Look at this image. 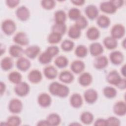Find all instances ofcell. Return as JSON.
Masks as SVG:
<instances>
[{"mask_svg": "<svg viewBox=\"0 0 126 126\" xmlns=\"http://www.w3.org/2000/svg\"><path fill=\"white\" fill-rule=\"evenodd\" d=\"M46 51L53 58L56 56L59 52V49L57 46H52L49 47Z\"/></svg>", "mask_w": 126, "mask_h": 126, "instance_id": "bcb514c9", "label": "cell"}, {"mask_svg": "<svg viewBox=\"0 0 126 126\" xmlns=\"http://www.w3.org/2000/svg\"><path fill=\"white\" fill-rule=\"evenodd\" d=\"M125 28L123 25L121 24L114 25L111 31V36L116 39L122 38L125 35Z\"/></svg>", "mask_w": 126, "mask_h": 126, "instance_id": "5b68a950", "label": "cell"}, {"mask_svg": "<svg viewBox=\"0 0 126 126\" xmlns=\"http://www.w3.org/2000/svg\"><path fill=\"white\" fill-rule=\"evenodd\" d=\"M38 126H49V124L47 121V120H42L41 121H39L38 124Z\"/></svg>", "mask_w": 126, "mask_h": 126, "instance_id": "11a10c76", "label": "cell"}, {"mask_svg": "<svg viewBox=\"0 0 126 126\" xmlns=\"http://www.w3.org/2000/svg\"><path fill=\"white\" fill-rule=\"evenodd\" d=\"M103 44L105 47L109 50L116 48L118 45L117 39L111 36H107L103 40Z\"/></svg>", "mask_w": 126, "mask_h": 126, "instance_id": "cb8c5ba5", "label": "cell"}, {"mask_svg": "<svg viewBox=\"0 0 126 126\" xmlns=\"http://www.w3.org/2000/svg\"><path fill=\"white\" fill-rule=\"evenodd\" d=\"M52 57L46 52L41 54L39 57V62L42 64H47L51 62Z\"/></svg>", "mask_w": 126, "mask_h": 126, "instance_id": "b9f144b4", "label": "cell"}, {"mask_svg": "<svg viewBox=\"0 0 126 126\" xmlns=\"http://www.w3.org/2000/svg\"><path fill=\"white\" fill-rule=\"evenodd\" d=\"M7 5L10 8L16 7L19 3V1L17 0H7L6 1Z\"/></svg>", "mask_w": 126, "mask_h": 126, "instance_id": "c3c4849f", "label": "cell"}, {"mask_svg": "<svg viewBox=\"0 0 126 126\" xmlns=\"http://www.w3.org/2000/svg\"><path fill=\"white\" fill-rule=\"evenodd\" d=\"M21 121L20 118L17 116H11L9 117L6 122V125L11 126H17L21 124Z\"/></svg>", "mask_w": 126, "mask_h": 126, "instance_id": "ab89813d", "label": "cell"}, {"mask_svg": "<svg viewBox=\"0 0 126 126\" xmlns=\"http://www.w3.org/2000/svg\"><path fill=\"white\" fill-rule=\"evenodd\" d=\"M30 91L29 85L25 82H21L16 84L14 88V91L17 95L24 96L28 94Z\"/></svg>", "mask_w": 126, "mask_h": 126, "instance_id": "3957f363", "label": "cell"}, {"mask_svg": "<svg viewBox=\"0 0 126 126\" xmlns=\"http://www.w3.org/2000/svg\"><path fill=\"white\" fill-rule=\"evenodd\" d=\"M67 59L63 56H60L57 57L55 61V64L59 68H64L68 64Z\"/></svg>", "mask_w": 126, "mask_h": 126, "instance_id": "8d00e7d4", "label": "cell"}, {"mask_svg": "<svg viewBox=\"0 0 126 126\" xmlns=\"http://www.w3.org/2000/svg\"><path fill=\"white\" fill-rule=\"evenodd\" d=\"M31 66L30 61L24 57H20L16 62V66L17 68L21 71H26L28 70Z\"/></svg>", "mask_w": 126, "mask_h": 126, "instance_id": "4fadbf2b", "label": "cell"}, {"mask_svg": "<svg viewBox=\"0 0 126 126\" xmlns=\"http://www.w3.org/2000/svg\"><path fill=\"white\" fill-rule=\"evenodd\" d=\"M106 79L107 82L110 84L117 86L122 78L116 70H112L108 73Z\"/></svg>", "mask_w": 126, "mask_h": 126, "instance_id": "8992f818", "label": "cell"}, {"mask_svg": "<svg viewBox=\"0 0 126 126\" xmlns=\"http://www.w3.org/2000/svg\"><path fill=\"white\" fill-rule=\"evenodd\" d=\"M95 126H107L106 125V120L103 119H97L94 124Z\"/></svg>", "mask_w": 126, "mask_h": 126, "instance_id": "f907efd6", "label": "cell"}, {"mask_svg": "<svg viewBox=\"0 0 126 126\" xmlns=\"http://www.w3.org/2000/svg\"><path fill=\"white\" fill-rule=\"evenodd\" d=\"M45 76L49 79H53L57 77V70L55 67L52 65L46 66L44 69Z\"/></svg>", "mask_w": 126, "mask_h": 126, "instance_id": "d4e9b609", "label": "cell"}, {"mask_svg": "<svg viewBox=\"0 0 126 126\" xmlns=\"http://www.w3.org/2000/svg\"><path fill=\"white\" fill-rule=\"evenodd\" d=\"M125 70H126V65H124L121 68V72H122V74L123 75V76H126V72H125Z\"/></svg>", "mask_w": 126, "mask_h": 126, "instance_id": "9f6ffc18", "label": "cell"}, {"mask_svg": "<svg viewBox=\"0 0 126 126\" xmlns=\"http://www.w3.org/2000/svg\"><path fill=\"white\" fill-rule=\"evenodd\" d=\"M66 18V15L64 11L63 10H58L55 13V20L56 23L64 24Z\"/></svg>", "mask_w": 126, "mask_h": 126, "instance_id": "1f68e13d", "label": "cell"}, {"mask_svg": "<svg viewBox=\"0 0 126 126\" xmlns=\"http://www.w3.org/2000/svg\"><path fill=\"white\" fill-rule=\"evenodd\" d=\"M120 125V120L115 117H110L106 120L107 126H119Z\"/></svg>", "mask_w": 126, "mask_h": 126, "instance_id": "7dc6e473", "label": "cell"}, {"mask_svg": "<svg viewBox=\"0 0 126 126\" xmlns=\"http://www.w3.org/2000/svg\"><path fill=\"white\" fill-rule=\"evenodd\" d=\"M100 9L102 12L108 14H113L115 13L117 10V8L111 0L101 3Z\"/></svg>", "mask_w": 126, "mask_h": 126, "instance_id": "30bf717a", "label": "cell"}, {"mask_svg": "<svg viewBox=\"0 0 126 126\" xmlns=\"http://www.w3.org/2000/svg\"><path fill=\"white\" fill-rule=\"evenodd\" d=\"M42 76L40 71L37 69L32 70L28 75L29 80L32 83H37L41 81Z\"/></svg>", "mask_w": 126, "mask_h": 126, "instance_id": "e0dca14e", "label": "cell"}, {"mask_svg": "<svg viewBox=\"0 0 126 126\" xmlns=\"http://www.w3.org/2000/svg\"><path fill=\"white\" fill-rule=\"evenodd\" d=\"M49 90L52 94L61 97H66L69 93V88L66 86L57 82H54L50 84Z\"/></svg>", "mask_w": 126, "mask_h": 126, "instance_id": "6da1fadb", "label": "cell"}, {"mask_svg": "<svg viewBox=\"0 0 126 126\" xmlns=\"http://www.w3.org/2000/svg\"><path fill=\"white\" fill-rule=\"evenodd\" d=\"M1 29L4 33L10 35L15 31L16 27L15 23L12 20L7 19L2 23Z\"/></svg>", "mask_w": 126, "mask_h": 126, "instance_id": "7a4b0ae2", "label": "cell"}, {"mask_svg": "<svg viewBox=\"0 0 126 126\" xmlns=\"http://www.w3.org/2000/svg\"><path fill=\"white\" fill-rule=\"evenodd\" d=\"M100 35L99 30L95 27H92L88 29L86 32V35L90 40H94L97 39Z\"/></svg>", "mask_w": 126, "mask_h": 126, "instance_id": "4316f807", "label": "cell"}, {"mask_svg": "<svg viewBox=\"0 0 126 126\" xmlns=\"http://www.w3.org/2000/svg\"><path fill=\"white\" fill-rule=\"evenodd\" d=\"M37 101L40 106L43 107H47L50 105L52 99L48 94L46 93H42L39 95Z\"/></svg>", "mask_w": 126, "mask_h": 126, "instance_id": "7c38bea8", "label": "cell"}, {"mask_svg": "<svg viewBox=\"0 0 126 126\" xmlns=\"http://www.w3.org/2000/svg\"><path fill=\"white\" fill-rule=\"evenodd\" d=\"M80 30L86 28L88 26V21L83 16H80L76 20L75 24Z\"/></svg>", "mask_w": 126, "mask_h": 126, "instance_id": "60d3db41", "label": "cell"}, {"mask_svg": "<svg viewBox=\"0 0 126 126\" xmlns=\"http://www.w3.org/2000/svg\"><path fill=\"white\" fill-rule=\"evenodd\" d=\"M8 79L11 82L17 84L21 82L22 76L18 72L13 71L9 73Z\"/></svg>", "mask_w": 126, "mask_h": 126, "instance_id": "e575fe53", "label": "cell"}, {"mask_svg": "<svg viewBox=\"0 0 126 126\" xmlns=\"http://www.w3.org/2000/svg\"><path fill=\"white\" fill-rule=\"evenodd\" d=\"M16 15L19 20L25 21L28 20L30 17V11L25 6L18 7L16 11Z\"/></svg>", "mask_w": 126, "mask_h": 126, "instance_id": "ba28073f", "label": "cell"}, {"mask_svg": "<svg viewBox=\"0 0 126 126\" xmlns=\"http://www.w3.org/2000/svg\"><path fill=\"white\" fill-rule=\"evenodd\" d=\"M13 65V63L12 59L10 57H5L2 59L0 62L1 68L5 71L10 69Z\"/></svg>", "mask_w": 126, "mask_h": 126, "instance_id": "f546056e", "label": "cell"}, {"mask_svg": "<svg viewBox=\"0 0 126 126\" xmlns=\"http://www.w3.org/2000/svg\"><path fill=\"white\" fill-rule=\"evenodd\" d=\"M24 52L22 48L17 45L11 46L9 49L10 55L14 58H20L22 56Z\"/></svg>", "mask_w": 126, "mask_h": 126, "instance_id": "603a6c76", "label": "cell"}, {"mask_svg": "<svg viewBox=\"0 0 126 126\" xmlns=\"http://www.w3.org/2000/svg\"><path fill=\"white\" fill-rule=\"evenodd\" d=\"M70 68L73 72L78 74L84 70L85 68V64L81 61L76 60L72 63Z\"/></svg>", "mask_w": 126, "mask_h": 126, "instance_id": "ffe728a7", "label": "cell"}, {"mask_svg": "<svg viewBox=\"0 0 126 126\" xmlns=\"http://www.w3.org/2000/svg\"><path fill=\"white\" fill-rule=\"evenodd\" d=\"M117 87L121 89H125L126 88V79H122Z\"/></svg>", "mask_w": 126, "mask_h": 126, "instance_id": "816d5d0a", "label": "cell"}, {"mask_svg": "<svg viewBox=\"0 0 126 126\" xmlns=\"http://www.w3.org/2000/svg\"><path fill=\"white\" fill-rule=\"evenodd\" d=\"M68 17L72 20H76L80 16V10L77 8H72L68 11Z\"/></svg>", "mask_w": 126, "mask_h": 126, "instance_id": "7bdbcfd3", "label": "cell"}, {"mask_svg": "<svg viewBox=\"0 0 126 126\" xmlns=\"http://www.w3.org/2000/svg\"><path fill=\"white\" fill-rule=\"evenodd\" d=\"M111 1L113 3V4L114 5L117 9L121 7L124 3V1L121 0H111Z\"/></svg>", "mask_w": 126, "mask_h": 126, "instance_id": "681fc988", "label": "cell"}, {"mask_svg": "<svg viewBox=\"0 0 126 126\" xmlns=\"http://www.w3.org/2000/svg\"><path fill=\"white\" fill-rule=\"evenodd\" d=\"M97 24L99 27L102 28H107L110 25V20L105 15H100L97 19Z\"/></svg>", "mask_w": 126, "mask_h": 126, "instance_id": "4dcf8cb0", "label": "cell"}, {"mask_svg": "<svg viewBox=\"0 0 126 126\" xmlns=\"http://www.w3.org/2000/svg\"><path fill=\"white\" fill-rule=\"evenodd\" d=\"M85 14L91 20L96 18L98 15V10L96 6L94 5H89L85 9Z\"/></svg>", "mask_w": 126, "mask_h": 126, "instance_id": "9a60e30c", "label": "cell"}, {"mask_svg": "<svg viewBox=\"0 0 126 126\" xmlns=\"http://www.w3.org/2000/svg\"><path fill=\"white\" fill-rule=\"evenodd\" d=\"M59 79L62 82L70 83L73 80L74 76L70 71L64 70L60 74Z\"/></svg>", "mask_w": 126, "mask_h": 126, "instance_id": "484cf974", "label": "cell"}, {"mask_svg": "<svg viewBox=\"0 0 126 126\" xmlns=\"http://www.w3.org/2000/svg\"><path fill=\"white\" fill-rule=\"evenodd\" d=\"M103 93L105 97L109 98H112L116 96L117 94L116 90L112 87L107 86L103 89Z\"/></svg>", "mask_w": 126, "mask_h": 126, "instance_id": "d590c367", "label": "cell"}, {"mask_svg": "<svg viewBox=\"0 0 126 126\" xmlns=\"http://www.w3.org/2000/svg\"><path fill=\"white\" fill-rule=\"evenodd\" d=\"M70 102L72 107L76 108H79L83 103L82 96L78 94H73L70 97Z\"/></svg>", "mask_w": 126, "mask_h": 126, "instance_id": "7402d4cb", "label": "cell"}, {"mask_svg": "<svg viewBox=\"0 0 126 126\" xmlns=\"http://www.w3.org/2000/svg\"><path fill=\"white\" fill-rule=\"evenodd\" d=\"M110 59L112 63L118 65L121 64L124 60V56L122 52L119 51H115L110 54Z\"/></svg>", "mask_w": 126, "mask_h": 126, "instance_id": "2e32d148", "label": "cell"}, {"mask_svg": "<svg viewBox=\"0 0 126 126\" xmlns=\"http://www.w3.org/2000/svg\"><path fill=\"white\" fill-rule=\"evenodd\" d=\"M79 83L83 86H89L92 81V77L88 72L82 73L79 77Z\"/></svg>", "mask_w": 126, "mask_h": 126, "instance_id": "44dd1931", "label": "cell"}, {"mask_svg": "<svg viewBox=\"0 0 126 126\" xmlns=\"http://www.w3.org/2000/svg\"><path fill=\"white\" fill-rule=\"evenodd\" d=\"M52 32L58 33L62 35L64 34L66 32V28L65 24H55L52 28Z\"/></svg>", "mask_w": 126, "mask_h": 126, "instance_id": "836d02e7", "label": "cell"}, {"mask_svg": "<svg viewBox=\"0 0 126 126\" xmlns=\"http://www.w3.org/2000/svg\"><path fill=\"white\" fill-rule=\"evenodd\" d=\"M71 2L75 5H78V6H80L82 5L83 4H84V3H85V1L84 0H72L71 1Z\"/></svg>", "mask_w": 126, "mask_h": 126, "instance_id": "f5cc1de1", "label": "cell"}, {"mask_svg": "<svg viewBox=\"0 0 126 126\" xmlns=\"http://www.w3.org/2000/svg\"><path fill=\"white\" fill-rule=\"evenodd\" d=\"M74 47V43L70 40H64L61 44L62 49L66 52H68L72 50Z\"/></svg>", "mask_w": 126, "mask_h": 126, "instance_id": "ee69618b", "label": "cell"}, {"mask_svg": "<svg viewBox=\"0 0 126 126\" xmlns=\"http://www.w3.org/2000/svg\"><path fill=\"white\" fill-rule=\"evenodd\" d=\"M62 35L54 32H52L48 37V41L51 44H57L62 39Z\"/></svg>", "mask_w": 126, "mask_h": 126, "instance_id": "f35d334b", "label": "cell"}, {"mask_svg": "<svg viewBox=\"0 0 126 126\" xmlns=\"http://www.w3.org/2000/svg\"><path fill=\"white\" fill-rule=\"evenodd\" d=\"M114 112L118 116H124L126 113V105L125 102L122 101L117 102L113 107Z\"/></svg>", "mask_w": 126, "mask_h": 126, "instance_id": "5bb4252c", "label": "cell"}, {"mask_svg": "<svg viewBox=\"0 0 126 126\" xmlns=\"http://www.w3.org/2000/svg\"><path fill=\"white\" fill-rule=\"evenodd\" d=\"M49 126H58L61 123V118L56 113H52L48 115L46 119Z\"/></svg>", "mask_w": 126, "mask_h": 126, "instance_id": "83f0119b", "label": "cell"}, {"mask_svg": "<svg viewBox=\"0 0 126 126\" xmlns=\"http://www.w3.org/2000/svg\"><path fill=\"white\" fill-rule=\"evenodd\" d=\"M41 4L43 8L47 10H50L53 9L56 5L55 1L52 0H42Z\"/></svg>", "mask_w": 126, "mask_h": 126, "instance_id": "f6af8a7d", "label": "cell"}, {"mask_svg": "<svg viewBox=\"0 0 126 126\" xmlns=\"http://www.w3.org/2000/svg\"><path fill=\"white\" fill-rule=\"evenodd\" d=\"M88 53V50L86 46L83 45H78L75 49V54L79 58H84L86 57Z\"/></svg>", "mask_w": 126, "mask_h": 126, "instance_id": "74e56055", "label": "cell"}, {"mask_svg": "<svg viewBox=\"0 0 126 126\" xmlns=\"http://www.w3.org/2000/svg\"><path fill=\"white\" fill-rule=\"evenodd\" d=\"M84 97L85 101L90 104L95 102L97 99L98 94L96 91L94 89H90L86 90L84 94Z\"/></svg>", "mask_w": 126, "mask_h": 126, "instance_id": "52a82bcc", "label": "cell"}, {"mask_svg": "<svg viewBox=\"0 0 126 126\" xmlns=\"http://www.w3.org/2000/svg\"><path fill=\"white\" fill-rule=\"evenodd\" d=\"M123 43L124 44V45H123V47L125 48V39L124 40V41H123Z\"/></svg>", "mask_w": 126, "mask_h": 126, "instance_id": "6f0895ef", "label": "cell"}, {"mask_svg": "<svg viewBox=\"0 0 126 126\" xmlns=\"http://www.w3.org/2000/svg\"><path fill=\"white\" fill-rule=\"evenodd\" d=\"M5 90V84L4 83H3L2 82H0V93H1V95L4 92Z\"/></svg>", "mask_w": 126, "mask_h": 126, "instance_id": "db71d44e", "label": "cell"}, {"mask_svg": "<svg viewBox=\"0 0 126 126\" xmlns=\"http://www.w3.org/2000/svg\"><path fill=\"white\" fill-rule=\"evenodd\" d=\"M108 61L105 56H99L97 57L94 62V65L95 68L98 69H101L107 66Z\"/></svg>", "mask_w": 126, "mask_h": 126, "instance_id": "8fae6325", "label": "cell"}, {"mask_svg": "<svg viewBox=\"0 0 126 126\" xmlns=\"http://www.w3.org/2000/svg\"><path fill=\"white\" fill-rule=\"evenodd\" d=\"M89 49L91 54L93 56H99L103 52L102 46L97 42L91 44L90 46Z\"/></svg>", "mask_w": 126, "mask_h": 126, "instance_id": "ac0fdd59", "label": "cell"}, {"mask_svg": "<svg viewBox=\"0 0 126 126\" xmlns=\"http://www.w3.org/2000/svg\"><path fill=\"white\" fill-rule=\"evenodd\" d=\"M40 48L37 45H32L28 47L24 51L26 56L30 59L35 58L40 52Z\"/></svg>", "mask_w": 126, "mask_h": 126, "instance_id": "d6986e66", "label": "cell"}, {"mask_svg": "<svg viewBox=\"0 0 126 126\" xmlns=\"http://www.w3.org/2000/svg\"><path fill=\"white\" fill-rule=\"evenodd\" d=\"M15 43L20 45H27L29 41L27 35L24 32H19L16 34L13 38Z\"/></svg>", "mask_w": 126, "mask_h": 126, "instance_id": "9c48e42d", "label": "cell"}, {"mask_svg": "<svg viewBox=\"0 0 126 126\" xmlns=\"http://www.w3.org/2000/svg\"><path fill=\"white\" fill-rule=\"evenodd\" d=\"M81 122L86 125L90 124L92 123L94 120L93 114L89 112H84L82 113L80 116Z\"/></svg>", "mask_w": 126, "mask_h": 126, "instance_id": "d6a6232c", "label": "cell"}, {"mask_svg": "<svg viewBox=\"0 0 126 126\" xmlns=\"http://www.w3.org/2000/svg\"><path fill=\"white\" fill-rule=\"evenodd\" d=\"M8 109L10 112L12 113H19L23 109L22 103L19 99L16 98L12 99L9 103Z\"/></svg>", "mask_w": 126, "mask_h": 126, "instance_id": "277c9868", "label": "cell"}, {"mask_svg": "<svg viewBox=\"0 0 126 126\" xmlns=\"http://www.w3.org/2000/svg\"><path fill=\"white\" fill-rule=\"evenodd\" d=\"M68 36L72 39H77L81 35V30L75 25L70 27L68 32Z\"/></svg>", "mask_w": 126, "mask_h": 126, "instance_id": "f1b7e54d", "label": "cell"}]
</instances>
